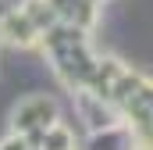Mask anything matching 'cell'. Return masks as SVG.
I'll use <instances>...</instances> for the list:
<instances>
[{
    "instance_id": "6da1fadb",
    "label": "cell",
    "mask_w": 153,
    "mask_h": 150,
    "mask_svg": "<svg viewBox=\"0 0 153 150\" xmlns=\"http://www.w3.org/2000/svg\"><path fill=\"white\" fill-rule=\"evenodd\" d=\"M53 122H61V107H57V100L53 97H46V93H29V97H22L18 104H14V111L7 118V125H11V132H32V129H50Z\"/></svg>"
},
{
    "instance_id": "7a4b0ae2",
    "label": "cell",
    "mask_w": 153,
    "mask_h": 150,
    "mask_svg": "<svg viewBox=\"0 0 153 150\" xmlns=\"http://www.w3.org/2000/svg\"><path fill=\"white\" fill-rule=\"evenodd\" d=\"M0 43L4 46H14V50H32V46H39V29L32 25V18L18 4L7 7L4 18H0Z\"/></svg>"
},
{
    "instance_id": "3957f363",
    "label": "cell",
    "mask_w": 153,
    "mask_h": 150,
    "mask_svg": "<svg viewBox=\"0 0 153 150\" xmlns=\"http://www.w3.org/2000/svg\"><path fill=\"white\" fill-rule=\"evenodd\" d=\"M128 147H135V140H132V132H128L125 122L107 125V129H96L85 140V150H128Z\"/></svg>"
},
{
    "instance_id": "277c9868",
    "label": "cell",
    "mask_w": 153,
    "mask_h": 150,
    "mask_svg": "<svg viewBox=\"0 0 153 150\" xmlns=\"http://www.w3.org/2000/svg\"><path fill=\"white\" fill-rule=\"evenodd\" d=\"M39 150H75V132H71L64 122H53L50 129H43Z\"/></svg>"
},
{
    "instance_id": "5b68a950",
    "label": "cell",
    "mask_w": 153,
    "mask_h": 150,
    "mask_svg": "<svg viewBox=\"0 0 153 150\" xmlns=\"http://www.w3.org/2000/svg\"><path fill=\"white\" fill-rule=\"evenodd\" d=\"M4 11H7V4H4V0H0V18H4Z\"/></svg>"
}]
</instances>
